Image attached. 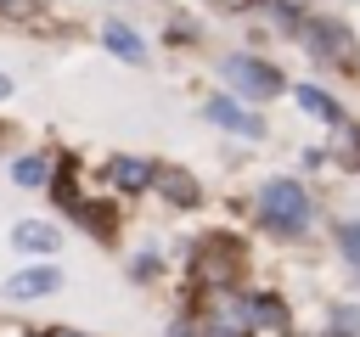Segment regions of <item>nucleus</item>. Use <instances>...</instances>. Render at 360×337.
I'll return each mask as SVG.
<instances>
[{
  "mask_svg": "<svg viewBox=\"0 0 360 337\" xmlns=\"http://www.w3.org/2000/svg\"><path fill=\"white\" fill-rule=\"evenodd\" d=\"M11 180H17V185H45V180H51V163H45V157H22V163L11 168Z\"/></svg>",
  "mask_w": 360,
  "mask_h": 337,
  "instance_id": "12",
  "label": "nucleus"
},
{
  "mask_svg": "<svg viewBox=\"0 0 360 337\" xmlns=\"http://www.w3.org/2000/svg\"><path fill=\"white\" fill-rule=\"evenodd\" d=\"M259 208H264V225L281 230V236H298V230L309 225V197H304V185H292V180H270V185L259 191Z\"/></svg>",
  "mask_w": 360,
  "mask_h": 337,
  "instance_id": "1",
  "label": "nucleus"
},
{
  "mask_svg": "<svg viewBox=\"0 0 360 337\" xmlns=\"http://www.w3.org/2000/svg\"><path fill=\"white\" fill-rule=\"evenodd\" d=\"M202 112H208V118H214L219 129H231V135H248V140H259V135H264V124H259L253 112H242L236 101H225V95H214V101H208Z\"/></svg>",
  "mask_w": 360,
  "mask_h": 337,
  "instance_id": "4",
  "label": "nucleus"
},
{
  "mask_svg": "<svg viewBox=\"0 0 360 337\" xmlns=\"http://www.w3.org/2000/svg\"><path fill=\"white\" fill-rule=\"evenodd\" d=\"M304 45H309L321 62H343V56H349V28H343V22H326V17H309V22H304Z\"/></svg>",
  "mask_w": 360,
  "mask_h": 337,
  "instance_id": "3",
  "label": "nucleus"
},
{
  "mask_svg": "<svg viewBox=\"0 0 360 337\" xmlns=\"http://www.w3.org/2000/svg\"><path fill=\"white\" fill-rule=\"evenodd\" d=\"M152 180H158V185H163L174 202H197V185H191V174H180V168H158Z\"/></svg>",
  "mask_w": 360,
  "mask_h": 337,
  "instance_id": "11",
  "label": "nucleus"
},
{
  "mask_svg": "<svg viewBox=\"0 0 360 337\" xmlns=\"http://www.w3.org/2000/svg\"><path fill=\"white\" fill-rule=\"evenodd\" d=\"M225 79H231L242 95H253V101L281 95V73H276L270 62H259V56H225Z\"/></svg>",
  "mask_w": 360,
  "mask_h": 337,
  "instance_id": "2",
  "label": "nucleus"
},
{
  "mask_svg": "<svg viewBox=\"0 0 360 337\" xmlns=\"http://www.w3.org/2000/svg\"><path fill=\"white\" fill-rule=\"evenodd\" d=\"M39 337H84V331H68V326H51V331H39Z\"/></svg>",
  "mask_w": 360,
  "mask_h": 337,
  "instance_id": "14",
  "label": "nucleus"
},
{
  "mask_svg": "<svg viewBox=\"0 0 360 337\" xmlns=\"http://www.w3.org/2000/svg\"><path fill=\"white\" fill-rule=\"evenodd\" d=\"M292 95H298V107H309L315 118H326V124H343V112H338V101H332L326 90H315V84H298Z\"/></svg>",
  "mask_w": 360,
  "mask_h": 337,
  "instance_id": "9",
  "label": "nucleus"
},
{
  "mask_svg": "<svg viewBox=\"0 0 360 337\" xmlns=\"http://www.w3.org/2000/svg\"><path fill=\"white\" fill-rule=\"evenodd\" d=\"M248 326H253V315L231 303V309H214V315H208L202 337H248Z\"/></svg>",
  "mask_w": 360,
  "mask_h": 337,
  "instance_id": "5",
  "label": "nucleus"
},
{
  "mask_svg": "<svg viewBox=\"0 0 360 337\" xmlns=\"http://www.w3.org/2000/svg\"><path fill=\"white\" fill-rule=\"evenodd\" d=\"M56 281H62V275L45 264V270H22V275H11V281H6V292H11V298H39V292H51Z\"/></svg>",
  "mask_w": 360,
  "mask_h": 337,
  "instance_id": "7",
  "label": "nucleus"
},
{
  "mask_svg": "<svg viewBox=\"0 0 360 337\" xmlns=\"http://www.w3.org/2000/svg\"><path fill=\"white\" fill-rule=\"evenodd\" d=\"M107 174H112L124 191H141V185H152V163H141V157H112V163H107Z\"/></svg>",
  "mask_w": 360,
  "mask_h": 337,
  "instance_id": "8",
  "label": "nucleus"
},
{
  "mask_svg": "<svg viewBox=\"0 0 360 337\" xmlns=\"http://www.w3.org/2000/svg\"><path fill=\"white\" fill-rule=\"evenodd\" d=\"M101 39H107V51H112V56H124V62H141V56H146V45L135 39V28H129V22H107V28H101Z\"/></svg>",
  "mask_w": 360,
  "mask_h": 337,
  "instance_id": "6",
  "label": "nucleus"
},
{
  "mask_svg": "<svg viewBox=\"0 0 360 337\" xmlns=\"http://www.w3.org/2000/svg\"><path fill=\"white\" fill-rule=\"evenodd\" d=\"M17 247H28V253H56V230L51 225H17Z\"/></svg>",
  "mask_w": 360,
  "mask_h": 337,
  "instance_id": "10",
  "label": "nucleus"
},
{
  "mask_svg": "<svg viewBox=\"0 0 360 337\" xmlns=\"http://www.w3.org/2000/svg\"><path fill=\"white\" fill-rule=\"evenodd\" d=\"M338 247L349 253V264L360 270V219H349V225H338Z\"/></svg>",
  "mask_w": 360,
  "mask_h": 337,
  "instance_id": "13",
  "label": "nucleus"
},
{
  "mask_svg": "<svg viewBox=\"0 0 360 337\" xmlns=\"http://www.w3.org/2000/svg\"><path fill=\"white\" fill-rule=\"evenodd\" d=\"M6 90H11V79H6V73H0V95H6Z\"/></svg>",
  "mask_w": 360,
  "mask_h": 337,
  "instance_id": "15",
  "label": "nucleus"
}]
</instances>
